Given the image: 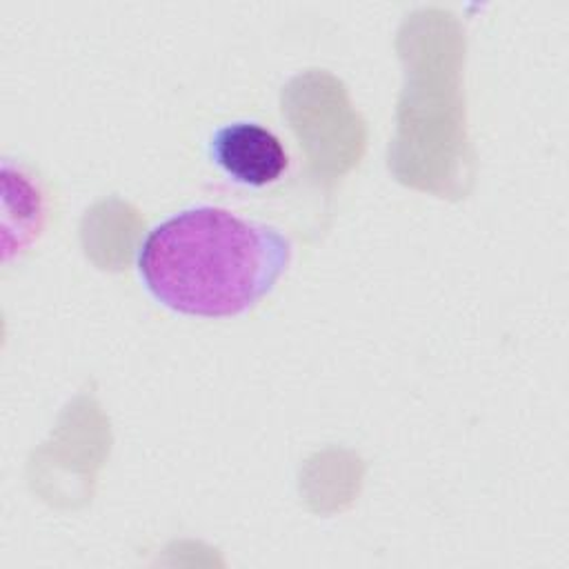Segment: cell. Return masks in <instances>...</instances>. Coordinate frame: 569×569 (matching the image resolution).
<instances>
[{
	"label": "cell",
	"mask_w": 569,
	"mask_h": 569,
	"mask_svg": "<svg viewBox=\"0 0 569 569\" xmlns=\"http://www.w3.org/2000/svg\"><path fill=\"white\" fill-rule=\"evenodd\" d=\"M289 260L291 242L280 229L198 204L156 224L138 247L136 267L167 309L229 318L258 305Z\"/></svg>",
	"instance_id": "1"
},
{
	"label": "cell",
	"mask_w": 569,
	"mask_h": 569,
	"mask_svg": "<svg viewBox=\"0 0 569 569\" xmlns=\"http://www.w3.org/2000/svg\"><path fill=\"white\" fill-rule=\"evenodd\" d=\"M209 158L236 182L264 187L276 182L289 167L280 138L267 127L236 120L216 129L209 138Z\"/></svg>",
	"instance_id": "2"
}]
</instances>
